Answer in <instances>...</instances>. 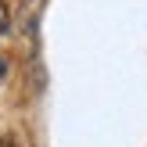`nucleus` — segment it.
<instances>
[{"mask_svg":"<svg viewBox=\"0 0 147 147\" xmlns=\"http://www.w3.org/2000/svg\"><path fill=\"white\" fill-rule=\"evenodd\" d=\"M0 147H18V144H14V136H0Z\"/></svg>","mask_w":147,"mask_h":147,"instance_id":"obj_2","label":"nucleus"},{"mask_svg":"<svg viewBox=\"0 0 147 147\" xmlns=\"http://www.w3.org/2000/svg\"><path fill=\"white\" fill-rule=\"evenodd\" d=\"M4 72H7V65H4V61H0V76H4Z\"/></svg>","mask_w":147,"mask_h":147,"instance_id":"obj_3","label":"nucleus"},{"mask_svg":"<svg viewBox=\"0 0 147 147\" xmlns=\"http://www.w3.org/2000/svg\"><path fill=\"white\" fill-rule=\"evenodd\" d=\"M7 29H11V7H7L4 0H0V36H4Z\"/></svg>","mask_w":147,"mask_h":147,"instance_id":"obj_1","label":"nucleus"}]
</instances>
